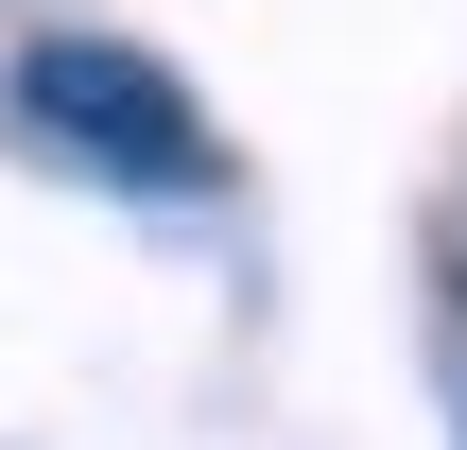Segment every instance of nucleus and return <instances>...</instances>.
<instances>
[{"mask_svg": "<svg viewBox=\"0 0 467 450\" xmlns=\"http://www.w3.org/2000/svg\"><path fill=\"white\" fill-rule=\"evenodd\" d=\"M0 121H17L52 173H87V191H225L208 104H191V87H173L139 35H17Z\"/></svg>", "mask_w": 467, "mask_h": 450, "instance_id": "nucleus-1", "label": "nucleus"}]
</instances>
